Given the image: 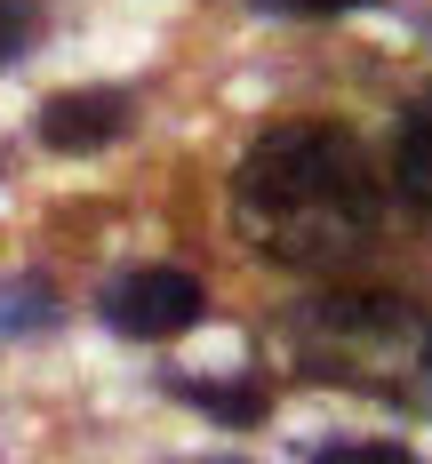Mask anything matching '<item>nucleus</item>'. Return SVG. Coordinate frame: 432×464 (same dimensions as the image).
Segmentation results:
<instances>
[{
  "instance_id": "f257e3e1",
  "label": "nucleus",
  "mask_w": 432,
  "mask_h": 464,
  "mask_svg": "<svg viewBox=\"0 0 432 464\" xmlns=\"http://www.w3.org/2000/svg\"><path fill=\"white\" fill-rule=\"evenodd\" d=\"M233 232L281 273H344L384 232L369 144L336 121H281L233 169Z\"/></svg>"
},
{
  "instance_id": "f03ea898",
  "label": "nucleus",
  "mask_w": 432,
  "mask_h": 464,
  "mask_svg": "<svg viewBox=\"0 0 432 464\" xmlns=\"http://www.w3.org/2000/svg\"><path fill=\"white\" fill-rule=\"evenodd\" d=\"M288 361L312 384L369 401H432V313L400 288H321L281 321Z\"/></svg>"
},
{
  "instance_id": "7ed1b4c3",
  "label": "nucleus",
  "mask_w": 432,
  "mask_h": 464,
  "mask_svg": "<svg viewBox=\"0 0 432 464\" xmlns=\"http://www.w3.org/2000/svg\"><path fill=\"white\" fill-rule=\"evenodd\" d=\"M200 313H208V288L185 265H137V273H120L104 288V321L120 336H137V344H168V336L200 328Z\"/></svg>"
},
{
  "instance_id": "20e7f679",
  "label": "nucleus",
  "mask_w": 432,
  "mask_h": 464,
  "mask_svg": "<svg viewBox=\"0 0 432 464\" xmlns=\"http://www.w3.org/2000/svg\"><path fill=\"white\" fill-rule=\"evenodd\" d=\"M41 144L48 152H104V144H120L137 129V96L129 89H64L41 104Z\"/></svg>"
},
{
  "instance_id": "39448f33",
  "label": "nucleus",
  "mask_w": 432,
  "mask_h": 464,
  "mask_svg": "<svg viewBox=\"0 0 432 464\" xmlns=\"http://www.w3.org/2000/svg\"><path fill=\"white\" fill-rule=\"evenodd\" d=\"M392 185H400L408 208L432 217V96L408 104V121H400V137H392Z\"/></svg>"
},
{
  "instance_id": "423d86ee",
  "label": "nucleus",
  "mask_w": 432,
  "mask_h": 464,
  "mask_svg": "<svg viewBox=\"0 0 432 464\" xmlns=\"http://www.w3.org/2000/svg\"><path fill=\"white\" fill-rule=\"evenodd\" d=\"M168 392H177V401H192V409H208V417H225V424H256L264 409H273V392H264L256 376H233V384H208V376H168Z\"/></svg>"
},
{
  "instance_id": "0eeeda50",
  "label": "nucleus",
  "mask_w": 432,
  "mask_h": 464,
  "mask_svg": "<svg viewBox=\"0 0 432 464\" xmlns=\"http://www.w3.org/2000/svg\"><path fill=\"white\" fill-rule=\"evenodd\" d=\"M48 33V0H0V72L24 64Z\"/></svg>"
},
{
  "instance_id": "6e6552de",
  "label": "nucleus",
  "mask_w": 432,
  "mask_h": 464,
  "mask_svg": "<svg viewBox=\"0 0 432 464\" xmlns=\"http://www.w3.org/2000/svg\"><path fill=\"white\" fill-rule=\"evenodd\" d=\"M56 321V296H48V280H16L8 296H0V328H48Z\"/></svg>"
},
{
  "instance_id": "1a4fd4ad",
  "label": "nucleus",
  "mask_w": 432,
  "mask_h": 464,
  "mask_svg": "<svg viewBox=\"0 0 432 464\" xmlns=\"http://www.w3.org/2000/svg\"><path fill=\"white\" fill-rule=\"evenodd\" d=\"M304 464H417L400 440H329V449H312Z\"/></svg>"
},
{
  "instance_id": "9d476101",
  "label": "nucleus",
  "mask_w": 432,
  "mask_h": 464,
  "mask_svg": "<svg viewBox=\"0 0 432 464\" xmlns=\"http://www.w3.org/2000/svg\"><path fill=\"white\" fill-rule=\"evenodd\" d=\"M264 16H352V8H377V0H248Z\"/></svg>"
},
{
  "instance_id": "9b49d317",
  "label": "nucleus",
  "mask_w": 432,
  "mask_h": 464,
  "mask_svg": "<svg viewBox=\"0 0 432 464\" xmlns=\"http://www.w3.org/2000/svg\"><path fill=\"white\" fill-rule=\"evenodd\" d=\"M225 464H233V457H225Z\"/></svg>"
}]
</instances>
